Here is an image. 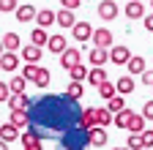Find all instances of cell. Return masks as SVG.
Listing matches in <instances>:
<instances>
[{
	"instance_id": "277c9868",
	"label": "cell",
	"mask_w": 153,
	"mask_h": 150,
	"mask_svg": "<svg viewBox=\"0 0 153 150\" xmlns=\"http://www.w3.org/2000/svg\"><path fill=\"white\" fill-rule=\"evenodd\" d=\"M41 47H36V44H25L22 47V52H19V58H22L25 63H30V66H38V60H41Z\"/></svg>"
},
{
	"instance_id": "1f68e13d",
	"label": "cell",
	"mask_w": 153,
	"mask_h": 150,
	"mask_svg": "<svg viewBox=\"0 0 153 150\" xmlns=\"http://www.w3.org/2000/svg\"><path fill=\"white\" fill-rule=\"evenodd\" d=\"M49 79H52V77H49V71H47V68H38L33 85H36V87H47V85H49Z\"/></svg>"
},
{
	"instance_id": "f1b7e54d",
	"label": "cell",
	"mask_w": 153,
	"mask_h": 150,
	"mask_svg": "<svg viewBox=\"0 0 153 150\" xmlns=\"http://www.w3.org/2000/svg\"><path fill=\"white\" fill-rule=\"evenodd\" d=\"M107 109L112 112V115H118V112H123V109H126V101H123L120 93H118L115 98H109V101H107Z\"/></svg>"
},
{
	"instance_id": "8992f818",
	"label": "cell",
	"mask_w": 153,
	"mask_h": 150,
	"mask_svg": "<svg viewBox=\"0 0 153 150\" xmlns=\"http://www.w3.org/2000/svg\"><path fill=\"white\" fill-rule=\"evenodd\" d=\"M79 58H82V52H79V49H74V47H68V49L60 55V66H63L66 71H71L74 66H79Z\"/></svg>"
},
{
	"instance_id": "5bb4252c",
	"label": "cell",
	"mask_w": 153,
	"mask_h": 150,
	"mask_svg": "<svg viewBox=\"0 0 153 150\" xmlns=\"http://www.w3.org/2000/svg\"><path fill=\"white\" fill-rule=\"evenodd\" d=\"M14 14H16V22H22V25H25V22H33L36 16H38V8H33L30 3H25V6H19Z\"/></svg>"
},
{
	"instance_id": "d6986e66",
	"label": "cell",
	"mask_w": 153,
	"mask_h": 150,
	"mask_svg": "<svg viewBox=\"0 0 153 150\" xmlns=\"http://www.w3.org/2000/svg\"><path fill=\"white\" fill-rule=\"evenodd\" d=\"M0 41H3L6 52H16V49H22V41H19V35H16L14 30H8V33H6V35H3Z\"/></svg>"
},
{
	"instance_id": "30bf717a",
	"label": "cell",
	"mask_w": 153,
	"mask_h": 150,
	"mask_svg": "<svg viewBox=\"0 0 153 150\" xmlns=\"http://www.w3.org/2000/svg\"><path fill=\"white\" fill-rule=\"evenodd\" d=\"M8 109H11V112H27V109H30V96H25V93L11 96V98H8Z\"/></svg>"
},
{
	"instance_id": "f546056e",
	"label": "cell",
	"mask_w": 153,
	"mask_h": 150,
	"mask_svg": "<svg viewBox=\"0 0 153 150\" xmlns=\"http://www.w3.org/2000/svg\"><path fill=\"white\" fill-rule=\"evenodd\" d=\"M128 131H131V134H142V131H145V117L142 115H134L128 120Z\"/></svg>"
},
{
	"instance_id": "4316f807",
	"label": "cell",
	"mask_w": 153,
	"mask_h": 150,
	"mask_svg": "<svg viewBox=\"0 0 153 150\" xmlns=\"http://www.w3.org/2000/svg\"><path fill=\"white\" fill-rule=\"evenodd\" d=\"M8 87H11V96H16V93H25V87H27V79L19 74V77H11L8 79Z\"/></svg>"
},
{
	"instance_id": "f35d334b",
	"label": "cell",
	"mask_w": 153,
	"mask_h": 150,
	"mask_svg": "<svg viewBox=\"0 0 153 150\" xmlns=\"http://www.w3.org/2000/svg\"><path fill=\"white\" fill-rule=\"evenodd\" d=\"M11 98V87H8V82H0V101H8Z\"/></svg>"
},
{
	"instance_id": "74e56055",
	"label": "cell",
	"mask_w": 153,
	"mask_h": 150,
	"mask_svg": "<svg viewBox=\"0 0 153 150\" xmlns=\"http://www.w3.org/2000/svg\"><path fill=\"white\" fill-rule=\"evenodd\" d=\"M16 8H19V6H16V0H0V11H6V14H8V11H16Z\"/></svg>"
},
{
	"instance_id": "7a4b0ae2",
	"label": "cell",
	"mask_w": 153,
	"mask_h": 150,
	"mask_svg": "<svg viewBox=\"0 0 153 150\" xmlns=\"http://www.w3.org/2000/svg\"><path fill=\"white\" fill-rule=\"evenodd\" d=\"M109 60H112L115 66H128V60H131V49L123 47V44L112 47V49H109Z\"/></svg>"
},
{
	"instance_id": "ac0fdd59",
	"label": "cell",
	"mask_w": 153,
	"mask_h": 150,
	"mask_svg": "<svg viewBox=\"0 0 153 150\" xmlns=\"http://www.w3.org/2000/svg\"><path fill=\"white\" fill-rule=\"evenodd\" d=\"M128 74H140V77H142V74L148 71V66H145V58H142V55H131V60H128Z\"/></svg>"
},
{
	"instance_id": "c3c4849f",
	"label": "cell",
	"mask_w": 153,
	"mask_h": 150,
	"mask_svg": "<svg viewBox=\"0 0 153 150\" xmlns=\"http://www.w3.org/2000/svg\"><path fill=\"white\" fill-rule=\"evenodd\" d=\"M0 126H3V123H0Z\"/></svg>"
},
{
	"instance_id": "ba28073f",
	"label": "cell",
	"mask_w": 153,
	"mask_h": 150,
	"mask_svg": "<svg viewBox=\"0 0 153 150\" xmlns=\"http://www.w3.org/2000/svg\"><path fill=\"white\" fill-rule=\"evenodd\" d=\"M109 60V49H101V47H93L90 52H88V63H90V68L93 66H101L104 68V63Z\"/></svg>"
},
{
	"instance_id": "4fadbf2b",
	"label": "cell",
	"mask_w": 153,
	"mask_h": 150,
	"mask_svg": "<svg viewBox=\"0 0 153 150\" xmlns=\"http://www.w3.org/2000/svg\"><path fill=\"white\" fill-rule=\"evenodd\" d=\"M79 128L82 131H90V128H96V106H88V109H82V115H79Z\"/></svg>"
},
{
	"instance_id": "5b68a950",
	"label": "cell",
	"mask_w": 153,
	"mask_h": 150,
	"mask_svg": "<svg viewBox=\"0 0 153 150\" xmlns=\"http://www.w3.org/2000/svg\"><path fill=\"white\" fill-rule=\"evenodd\" d=\"M99 16L104 22L118 19V3H115V0H101V3H99Z\"/></svg>"
},
{
	"instance_id": "836d02e7",
	"label": "cell",
	"mask_w": 153,
	"mask_h": 150,
	"mask_svg": "<svg viewBox=\"0 0 153 150\" xmlns=\"http://www.w3.org/2000/svg\"><path fill=\"white\" fill-rule=\"evenodd\" d=\"M38 68H41V66H30V63H27V66L22 68V77H25L27 82H33V79H36V74H38Z\"/></svg>"
},
{
	"instance_id": "9a60e30c",
	"label": "cell",
	"mask_w": 153,
	"mask_h": 150,
	"mask_svg": "<svg viewBox=\"0 0 153 150\" xmlns=\"http://www.w3.org/2000/svg\"><path fill=\"white\" fill-rule=\"evenodd\" d=\"M88 82H90L93 87H99V85H104V82H109V77H107V71H104L101 66H93V68L88 71Z\"/></svg>"
},
{
	"instance_id": "d4e9b609",
	"label": "cell",
	"mask_w": 153,
	"mask_h": 150,
	"mask_svg": "<svg viewBox=\"0 0 153 150\" xmlns=\"http://www.w3.org/2000/svg\"><path fill=\"white\" fill-rule=\"evenodd\" d=\"M96 93H99L104 101H109V98H115V96H118V87H115L112 82H104V85H99V87H96Z\"/></svg>"
},
{
	"instance_id": "8d00e7d4",
	"label": "cell",
	"mask_w": 153,
	"mask_h": 150,
	"mask_svg": "<svg viewBox=\"0 0 153 150\" xmlns=\"http://www.w3.org/2000/svg\"><path fill=\"white\" fill-rule=\"evenodd\" d=\"M142 117H145V120H153V98L142 104Z\"/></svg>"
},
{
	"instance_id": "52a82bcc",
	"label": "cell",
	"mask_w": 153,
	"mask_h": 150,
	"mask_svg": "<svg viewBox=\"0 0 153 150\" xmlns=\"http://www.w3.org/2000/svg\"><path fill=\"white\" fill-rule=\"evenodd\" d=\"M123 14H126V19H145V6L140 3V0H128L126 3V8H123Z\"/></svg>"
},
{
	"instance_id": "3957f363",
	"label": "cell",
	"mask_w": 153,
	"mask_h": 150,
	"mask_svg": "<svg viewBox=\"0 0 153 150\" xmlns=\"http://www.w3.org/2000/svg\"><path fill=\"white\" fill-rule=\"evenodd\" d=\"M93 47H101V49H112V30L107 27H96L93 30Z\"/></svg>"
},
{
	"instance_id": "7c38bea8",
	"label": "cell",
	"mask_w": 153,
	"mask_h": 150,
	"mask_svg": "<svg viewBox=\"0 0 153 150\" xmlns=\"http://www.w3.org/2000/svg\"><path fill=\"white\" fill-rule=\"evenodd\" d=\"M16 68H19V55H16V52H3V58H0V71L11 74V71H16Z\"/></svg>"
},
{
	"instance_id": "9c48e42d",
	"label": "cell",
	"mask_w": 153,
	"mask_h": 150,
	"mask_svg": "<svg viewBox=\"0 0 153 150\" xmlns=\"http://www.w3.org/2000/svg\"><path fill=\"white\" fill-rule=\"evenodd\" d=\"M88 145H90V147H104V145H107V128H101V126L90 128V131H88Z\"/></svg>"
},
{
	"instance_id": "484cf974",
	"label": "cell",
	"mask_w": 153,
	"mask_h": 150,
	"mask_svg": "<svg viewBox=\"0 0 153 150\" xmlns=\"http://www.w3.org/2000/svg\"><path fill=\"white\" fill-rule=\"evenodd\" d=\"M137 115V112H131V109H123V112H118L115 115V120H112V126H118V128H128V120Z\"/></svg>"
},
{
	"instance_id": "603a6c76",
	"label": "cell",
	"mask_w": 153,
	"mask_h": 150,
	"mask_svg": "<svg viewBox=\"0 0 153 150\" xmlns=\"http://www.w3.org/2000/svg\"><path fill=\"white\" fill-rule=\"evenodd\" d=\"M112 120H115V115L107 109V106H101V109H96V126H101V128H107V126H112Z\"/></svg>"
},
{
	"instance_id": "2e32d148",
	"label": "cell",
	"mask_w": 153,
	"mask_h": 150,
	"mask_svg": "<svg viewBox=\"0 0 153 150\" xmlns=\"http://www.w3.org/2000/svg\"><path fill=\"white\" fill-rule=\"evenodd\" d=\"M71 30H74V38H76V41H90V38H93V27H90V22H76Z\"/></svg>"
},
{
	"instance_id": "d590c367",
	"label": "cell",
	"mask_w": 153,
	"mask_h": 150,
	"mask_svg": "<svg viewBox=\"0 0 153 150\" xmlns=\"http://www.w3.org/2000/svg\"><path fill=\"white\" fill-rule=\"evenodd\" d=\"M140 139H142V150H145V147H150V150H153V131H150V128H145V131H142Z\"/></svg>"
},
{
	"instance_id": "4dcf8cb0",
	"label": "cell",
	"mask_w": 153,
	"mask_h": 150,
	"mask_svg": "<svg viewBox=\"0 0 153 150\" xmlns=\"http://www.w3.org/2000/svg\"><path fill=\"white\" fill-rule=\"evenodd\" d=\"M68 74H71V82H82V79H88V68H85L82 63H79V66H74Z\"/></svg>"
},
{
	"instance_id": "60d3db41",
	"label": "cell",
	"mask_w": 153,
	"mask_h": 150,
	"mask_svg": "<svg viewBox=\"0 0 153 150\" xmlns=\"http://www.w3.org/2000/svg\"><path fill=\"white\" fill-rule=\"evenodd\" d=\"M140 79H142V85H148V87H153V71H145V74H142V77H140Z\"/></svg>"
},
{
	"instance_id": "ee69618b",
	"label": "cell",
	"mask_w": 153,
	"mask_h": 150,
	"mask_svg": "<svg viewBox=\"0 0 153 150\" xmlns=\"http://www.w3.org/2000/svg\"><path fill=\"white\" fill-rule=\"evenodd\" d=\"M3 52H6V47H3V41H0V58H3Z\"/></svg>"
},
{
	"instance_id": "8fae6325",
	"label": "cell",
	"mask_w": 153,
	"mask_h": 150,
	"mask_svg": "<svg viewBox=\"0 0 153 150\" xmlns=\"http://www.w3.org/2000/svg\"><path fill=\"white\" fill-rule=\"evenodd\" d=\"M36 25L38 27H49V25H57V11H52V8H41L38 11V16H36Z\"/></svg>"
},
{
	"instance_id": "ab89813d",
	"label": "cell",
	"mask_w": 153,
	"mask_h": 150,
	"mask_svg": "<svg viewBox=\"0 0 153 150\" xmlns=\"http://www.w3.org/2000/svg\"><path fill=\"white\" fill-rule=\"evenodd\" d=\"M79 3H82V0H60V6L68 8V11H76V8H79Z\"/></svg>"
},
{
	"instance_id": "bcb514c9",
	"label": "cell",
	"mask_w": 153,
	"mask_h": 150,
	"mask_svg": "<svg viewBox=\"0 0 153 150\" xmlns=\"http://www.w3.org/2000/svg\"><path fill=\"white\" fill-rule=\"evenodd\" d=\"M150 8H153V0H150Z\"/></svg>"
},
{
	"instance_id": "7402d4cb",
	"label": "cell",
	"mask_w": 153,
	"mask_h": 150,
	"mask_svg": "<svg viewBox=\"0 0 153 150\" xmlns=\"http://www.w3.org/2000/svg\"><path fill=\"white\" fill-rule=\"evenodd\" d=\"M57 25H60L63 30H71L76 22H74V11H68V8H60L57 11Z\"/></svg>"
},
{
	"instance_id": "83f0119b",
	"label": "cell",
	"mask_w": 153,
	"mask_h": 150,
	"mask_svg": "<svg viewBox=\"0 0 153 150\" xmlns=\"http://www.w3.org/2000/svg\"><path fill=\"white\" fill-rule=\"evenodd\" d=\"M8 123H11V126H16L19 131H22V128H27V112H11Z\"/></svg>"
},
{
	"instance_id": "f6af8a7d",
	"label": "cell",
	"mask_w": 153,
	"mask_h": 150,
	"mask_svg": "<svg viewBox=\"0 0 153 150\" xmlns=\"http://www.w3.org/2000/svg\"><path fill=\"white\" fill-rule=\"evenodd\" d=\"M112 150H128V147H112Z\"/></svg>"
},
{
	"instance_id": "7bdbcfd3",
	"label": "cell",
	"mask_w": 153,
	"mask_h": 150,
	"mask_svg": "<svg viewBox=\"0 0 153 150\" xmlns=\"http://www.w3.org/2000/svg\"><path fill=\"white\" fill-rule=\"evenodd\" d=\"M0 150H8V142H3V139H0Z\"/></svg>"
},
{
	"instance_id": "ffe728a7",
	"label": "cell",
	"mask_w": 153,
	"mask_h": 150,
	"mask_svg": "<svg viewBox=\"0 0 153 150\" xmlns=\"http://www.w3.org/2000/svg\"><path fill=\"white\" fill-rule=\"evenodd\" d=\"M115 87H118L120 96H128V93H134L137 85H134V77H131V74H126V77H120L118 82H115Z\"/></svg>"
},
{
	"instance_id": "e0dca14e",
	"label": "cell",
	"mask_w": 153,
	"mask_h": 150,
	"mask_svg": "<svg viewBox=\"0 0 153 150\" xmlns=\"http://www.w3.org/2000/svg\"><path fill=\"white\" fill-rule=\"evenodd\" d=\"M0 139L11 145L14 139H22V137H19V128H16V126H11V123H3V126H0Z\"/></svg>"
},
{
	"instance_id": "44dd1931",
	"label": "cell",
	"mask_w": 153,
	"mask_h": 150,
	"mask_svg": "<svg viewBox=\"0 0 153 150\" xmlns=\"http://www.w3.org/2000/svg\"><path fill=\"white\" fill-rule=\"evenodd\" d=\"M47 49H49V52H57V55H63L68 47H66V38H63V35H60V33H55V35H49Z\"/></svg>"
},
{
	"instance_id": "d6a6232c",
	"label": "cell",
	"mask_w": 153,
	"mask_h": 150,
	"mask_svg": "<svg viewBox=\"0 0 153 150\" xmlns=\"http://www.w3.org/2000/svg\"><path fill=\"white\" fill-rule=\"evenodd\" d=\"M79 96H82V82H71L68 90H66V98H68V101H76Z\"/></svg>"
},
{
	"instance_id": "681fc988",
	"label": "cell",
	"mask_w": 153,
	"mask_h": 150,
	"mask_svg": "<svg viewBox=\"0 0 153 150\" xmlns=\"http://www.w3.org/2000/svg\"><path fill=\"white\" fill-rule=\"evenodd\" d=\"M126 3H128V0H126Z\"/></svg>"
},
{
	"instance_id": "6da1fadb",
	"label": "cell",
	"mask_w": 153,
	"mask_h": 150,
	"mask_svg": "<svg viewBox=\"0 0 153 150\" xmlns=\"http://www.w3.org/2000/svg\"><path fill=\"white\" fill-rule=\"evenodd\" d=\"M22 147L25 150H44V142H41V134L36 128H27L22 134Z\"/></svg>"
},
{
	"instance_id": "7dc6e473",
	"label": "cell",
	"mask_w": 153,
	"mask_h": 150,
	"mask_svg": "<svg viewBox=\"0 0 153 150\" xmlns=\"http://www.w3.org/2000/svg\"><path fill=\"white\" fill-rule=\"evenodd\" d=\"M145 150H150V147H145Z\"/></svg>"
},
{
	"instance_id": "b9f144b4",
	"label": "cell",
	"mask_w": 153,
	"mask_h": 150,
	"mask_svg": "<svg viewBox=\"0 0 153 150\" xmlns=\"http://www.w3.org/2000/svg\"><path fill=\"white\" fill-rule=\"evenodd\" d=\"M142 25H145V30H150V33H153V14H148V16H145Z\"/></svg>"
},
{
	"instance_id": "cb8c5ba5",
	"label": "cell",
	"mask_w": 153,
	"mask_h": 150,
	"mask_svg": "<svg viewBox=\"0 0 153 150\" xmlns=\"http://www.w3.org/2000/svg\"><path fill=\"white\" fill-rule=\"evenodd\" d=\"M30 44H36V47H47V44H49V33H47L44 27H36V30L30 33Z\"/></svg>"
},
{
	"instance_id": "e575fe53",
	"label": "cell",
	"mask_w": 153,
	"mask_h": 150,
	"mask_svg": "<svg viewBox=\"0 0 153 150\" xmlns=\"http://www.w3.org/2000/svg\"><path fill=\"white\" fill-rule=\"evenodd\" d=\"M126 147H128V150H142V139H140V134H131V137L126 139Z\"/></svg>"
}]
</instances>
